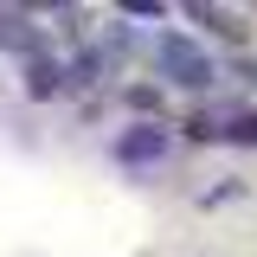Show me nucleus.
Returning <instances> with one entry per match:
<instances>
[{"instance_id": "nucleus-1", "label": "nucleus", "mask_w": 257, "mask_h": 257, "mask_svg": "<svg viewBox=\"0 0 257 257\" xmlns=\"http://www.w3.org/2000/svg\"><path fill=\"white\" fill-rule=\"evenodd\" d=\"M148 58L161 71V90H187L193 103H206L219 90V77H225V58H212L199 45V32H187V26H161L148 39Z\"/></svg>"}, {"instance_id": "nucleus-2", "label": "nucleus", "mask_w": 257, "mask_h": 257, "mask_svg": "<svg viewBox=\"0 0 257 257\" xmlns=\"http://www.w3.org/2000/svg\"><path fill=\"white\" fill-rule=\"evenodd\" d=\"M167 155H174V122H122L109 135V161L128 174H155L167 167Z\"/></svg>"}, {"instance_id": "nucleus-3", "label": "nucleus", "mask_w": 257, "mask_h": 257, "mask_svg": "<svg viewBox=\"0 0 257 257\" xmlns=\"http://www.w3.org/2000/svg\"><path fill=\"white\" fill-rule=\"evenodd\" d=\"M180 13H187L199 32H212L219 45H231V58H238V52H251V20H244L238 7H199V0H193V7H180Z\"/></svg>"}, {"instance_id": "nucleus-4", "label": "nucleus", "mask_w": 257, "mask_h": 257, "mask_svg": "<svg viewBox=\"0 0 257 257\" xmlns=\"http://www.w3.org/2000/svg\"><path fill=\"white\" fill-rule=\"evenodd\" d=\"M20 90H26V103H58V96H64V52L26 58V64H20Z\"/></svg>"}, {"instance_id": "nucleus-5", "label": "nucleus", "mask_w": 257, "mask_h": 257, "mask_svg": "<svg viewBox=\"0 0 257 257\" xmlns=\"http://www.w3.org/2000/svg\"><path fill=\"white\" fill-rule=\"evenodd\" d=\"M116 109H128V122H167V90L161 77H135V84H116Z\"/></svg>"}, {"instance_id": "nucleus-6", "label": "nucleus", "mask_w": 257, "mask_h": 257, "mask_svg": "<svg viewBox=\"0 0 257 257\" xmlns=\"http://www.w3.org/2000/svg\"><path fill=\"white\" fill-rule=\"evenodd\" d=\"M90 45H96V52H103V58H109V71L122 77V64L135 58V52H142V32L128 26V20H116V13H109V20H103V26L90 32Z\"/></svg>"}, {"instance_id": "nucleus-7", "label": "nucleus", "mask_w": 257, "mask_h": 257, "mask_svg": "<svg viewBox=\"0 0 257 257\" xmlns=\"http://www.w3.org/2000/svg\"><path fill=\"white\" fill-rule=\"evenodd\" d=\"M174 128H180L187 142H219V135H225V103H219V109H212V103H193Z\"/></svg>"}, {"instance_id": "nucleus-8", "label": "nucleus", "mask_w": 257, "mask_h": 257, "mask_svg": "<svg viewBox=\"0 0 257 257\" xmlns=\"http://www.w3.org/2000/svg\"><path fill=\"white\" fill-rule=\"evenodd\" d=\"M225 148H257V103H225Z\"/></svg>"}, {"instance_id": "nucleus-9", "label": "nucleus", "mask_w": 257, "mask_h": 257, "mask_svg": "<svg viewBox=\"0 0 257 257\" xmlns=\"http://www.w3.org/2000/svg\"><path fill=\"white\" fill-rule=\"evenodd\" d=\"M116 20H128V26H135V20H142V26L155 20V26H167V7H161V0H116Z\"/></svg>"}, {"instance_id": "nucleus-10", "label": "nucleus", "mask_w": 257, "mask_h": 257, "mask_svg": "<svg viewBox=\"0 0 257 257\" xmlns=\"http://www.w3.org/2000/svg\"><path fill=\"white\" fill-rule=\"evenodd\" d=\"M244 193H251V187H244L238 174H225L219 187H206V193H199V212H212V206H231V199H244Z\"/></svg>"}, {"instance_id": "nucleus-11", "label": "nucleus", "mask_w": 257, "mask_h": 257, "mask_svg": "<svg viewBox=\"0 0 257 257\" xmlns=\"http://www.w3.org/2000/svg\"><path fill=\"white\" fill-rule=\"evenodd\" d=\"M225 71H231V77H238L244 90H257V52H238V58L225 64Z\"/></svg>"}]
</instances>
